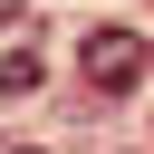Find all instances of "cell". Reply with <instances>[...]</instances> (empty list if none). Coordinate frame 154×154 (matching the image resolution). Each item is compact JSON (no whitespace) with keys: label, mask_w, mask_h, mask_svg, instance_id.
I'll list each match as a JSON object with an SVG mask.
<instances>
[{"label":"cell","mask_w":154,"mask_h":154,"mask_svg":"<svg viewBox=\"0 0 154 154\" xmlns=\"http://www.w3.org/2000/svg\"><path fill=\"white\" fill-rule=\"evenodd\" d=\"M77 77H87L96 96H125V87L154 77V38H144V29H87V38H77Z\"/></svg>","instance_id":"1"},{"label":"cell","mask_w":154,"mask_h":154,"mask_svg":"<svg viewBox=\"0 0 154 154\" xmlns=\"http://www.w3.org/2000/svg\"><path fill=\"white\" fill-rule=\"evenodd\" d=\"M38 77H48V67H38V48H10V58H0V106L38 96Z\"/></svg>","instance_id":"2"},{"label":"cell","mask_w":154,"mask_h":154,"mask_svg":"<svg viewBox=\"0 0 154 154\" xmlns=\"http://www.w3.org/2000/svg\"><path fill=\"white\" fill-rule=\"evenodd\" d=\"M10 19H19V0H0V29H10Z\"/></svg>","instance_id":"3"}]
</instances>
